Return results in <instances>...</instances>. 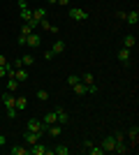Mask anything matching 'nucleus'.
Returning <instances> with one entry per match:
<instances>
[{
    "mask_svg": "<svg viewBox=\"0 0 139 155\" xmlns=\"http://www.w3.org/2000/svg\"><path fill=\"white\" fill-rule=\"evenodd\" d=\"M125 23H130V26H137L139 23V12L137 9H132V12L125 14Z\"/></svg>",
    "mask_w": 139,
    "mask_h": 155,
    "instance_id": "obj_9",
    "label": "nucleus"
},
{
    "mask_svg": "<svg viewBox=\"0 0 139 155\" xmlns=\"http://www.w3.org/2000/svg\"><path fill=\"white\" fill-rule=\"evenodd\" d=\"M86 153H91V155H102L104 150H102V146H91V148H88Z\"/></svg>",
    "mask_w": 139,
    "mask_h": 155,
    "instance_id": "obj_27",
    "label": "nucleus"
},
{
    "mask_svg": "<svg viewBox=\"0 0 139 155\" xmlns=\"http://www.w3.org/2000/svg\"><path fill=\"white\" fill-rule=\"evenodd\" d=\"M70 16L74 21H84V19H88V12L81 9V7H70Z\"/></svg>",
    "mask_w": 139,
    "mask_h": 155,
    "instance_id": "obj_5",
    "label": "nucleus"
},
{
    "mask_svg": "<svg viewBox=\"0 0 139 155\" xmlns=\"http://www.w3.org/2000/svg\"><path fill=\"white\" fill-rule=\"evenodd\" d=\"M14 107H16V111H23L28 107V100L26 97H16V102H14Z\"/></svg>",
    "mask_w": 139,
    "mask_h": 155,
    "instance_id": "obj_19",
    "label": "nucleus"
},
{
    "mask_svg": "<svg viewBox=\"0 0 139 155\" xmlns=\"http://www.w3.org/2000/svg\"><path fill=\"white\" fill-rule=\"evenodd\" d=\"M9 153L12 155H28V148H23V146H12Z\"/></svg>",
    "mask_w": 139,
    "mask_h": 155,
    "instance_id": "obj_22",
    "label": "nucleus"
},
{
    "mask_svg": "<svg viewBox=\"0 0 139 155\" xmlns=\"http://www.w3.org/2000/svg\"><path fill=\"white\" fill-rule=\"evenodd\" d=\"M30 32H35V28L30 26V23H23V26H21V35H23V37H28Z\"/></svg>",
    "mask_w": 139,
    "mask_h": 155,
    "instance_id": "obj_23",
    "label": "nucleus"
},
{
    "mask_svg": "<svg viewBox=\"0 0 139 155\" xmlns=\"http://www.w3.org/2000/svg\"><path fill=\"white\" fill-rule=\"evenodd\" d=\"M0 146H5V137L0 134Z\"/></svg>",
    "mask_w": 139,
    "mask_h": 155,
    "instance_id": "obj_35",
    "label": "nucleus"
},
{
    "mask_svg": "<svg viewBox=\"0 0 139 155\" xmlns=\"http://www.w3.org/2000/svg\"><path fill=\"white\" fill-rule=\"evenodd\" d=\"M127 150H130V148H127V146H125L123 141H116V146H114V153L123 155V153H127Z\"/></svg>",
    "mask_w": 139,
    "mask_h": 155,
    "instance_id": "obj_20",
    "label": "nucleus"
},
{
    "mask_svg": "<svg viewBox=\"0 0 139 155\" xmlns=\"http://www.w3.org/2000/svg\"><path fill=\"white\" fill-rule=\"evenodd\" d=\"M40 26H42V30H46V32H53V35L58 32V28L53 26V23H51L49 19H42V21H40Z\"/></svg>",
    "mask_w": 139,
    "mask_h": 155,
    "instance_id": "obj_11",
    "label": "nucleus"
},
{
    "mask_svg": "<svg viewBox=\"0 0 139 155\" xmlns=\"http://www.w3.org/2000/svg\"><path fill=\"white\" fill-rule=\"evenodd\" d=\"M56 58V53L51 51V49H49V51H44V60H53Z\"/></svg>",
    "mask_w": 139,
    "mask_h": 155,
    "instance_id": "obj_29",
    "label": "nucleus"
},
{
    "mask_svg": "<svg viewBox=\"0 0 139 155\" xmlns=\"http://www.w3.org/2000/svg\"><path fill=\"white\" fill-rule=\"evenodd\" d=\"M118 60H121L123 65H127V60H130V49H125V46H123V49L118 51Z\"/></svg>",
    "mask_w": 139,
    "mask_h": 155,
    "instance_id": "obj_16",
    "label": "nucleus"
},
{
    "mask_svg": "<svg viewBox=\"0 0 139 155\" xmlns=\"http://www.w3.org/2000/svg\"><path fill=\"white\" fill-rule=\"evenodd\" d=\"M12 77L16 79L19 84H26L30 74H28V70H26V67H14V70H12Z\"/></svg>",
    "mask_w": 139,
    "mask_h": 155,
    "instance_id": "obj_2",
    "label": "nucleus"
},
{
    "mask_svg": "<svg viewBox=\"0 0 139 155\" xmlns=\"http://www.w3.org/2000/svg\"><path fill=\"white\" fill-rule=\"evenodd\" d=\"M51 51L56 53V56H58V53H63V51H65V42H63V39H56V42H53V46H51Z\"/></svg>",
    "mask_w": 139,
    "mask_h": 155,
    "instance_id": "obj_14",
    "label": "nucleus"
},
{
    "mask_svg": "<svg viewBox=\"0 0 139 155\" xmlns=\"http://www.w3.org/2000/svg\"><path fill=\"white\" fill-rule=\"evenodd\" d=\"M125 14L127 12H116V19H118V21H125Z\"/></svg>",
    "mask_w": 139,
    "mask_h": 155,
    "instance_id": "obj_32",
    "label": "nucleus"
},
{
    "mask_svg": "<svg viewBox=\"0 0 139 155\" xmlns=\"http://www.w3.org/2000/svg\"><path fill=\"white\" fill-rule=\"evenodd\" d=\"M81 146H84V148H81V150H88V148H91V146H93V141H91V139H86V141L81 143Z\"/></svg>",
    "mask_w": 139,
    "mask_h": 155,
    "instance_id": "obj_30",
    "label": "nucleus"
},
{
    "mask_svg": "<svg viewBox=\"0 0 139 155\" xmlns=\"http://www.w3.org/2000/svg\"><path fill=\"white\" fill-rule=\"evenodd\" d=\"M134 44H137V37H134V35H125L123 46H125V49H134Z\"/></svg>",
    "mask_w": 139,
    "mask_h": 155,
    "instance_id": "obj_15",
    "label": "nucleus"
},
{
    "mask_svg": "<svg viewBox=\"0 0 139 155\" xmlns=\"http://www.w3.org/2000/svg\"><path fill=\"white\" fill-rule=\"evenodd\" d=\"M127 137H130V141H132V148H137V143H139V127H137V125H134V127H130Z\"/></svg>",
    "mask_w": 139,
    "mask_h": 155,
    "instance_id": "obj_10",
    "label": "nucleus"
},
{
    "mask_svg": "<svg viewBox=\"0 0 139 155\" xmlns=\"http://www.w3.org/2000/svg\"><path fill=\"white\" fill-rule=\"evenodd\" d=\"M35 97H37L40 102H46V100H49V93H46V91H42V88H40V91L35 93Z\"/></svg>",
    "mask_w": 139,
    "mask_h": 155,
    "instance_id": "obj_26",
    "label": "nucleus"
},
{
    "mask_svg": "<svg viewBox=\"0 0 139 155\" xmlns=\"http://www.w3.org/2000/svg\"><path fill=\"white\" fill-rule=\"evenodd\" d=\"M5 81H7V91H9V93H16V91H19V86H21V84H19L14 77H7Z\"/></svg>",
    "mask_w": 139,
    "mask_h": 155,
    "instance_id": "obj_12",
    "label": "nucleus"
},
{
    "mask_svg": "<svg viewBox=\"0 0 139 155\" xmlns=\"http://www.w3.org/2000/svg\"><path fill=\"white\" fill-rule=\"evenodd\" d=\"M56 116H58V123H60V125H67V123H70V116H67V111H63L60 107L56 109Z\"/></svg>",
    "mask_w": 139,
    "mask_h": 155,
    "instance_id": "obj_13",
    "label": "nucleus"
},
{
    "mask_svg": "<svg viewBox=\"0 0 139 155\" xmlns=\"http://www.w3.org/2000/svg\"><path fill=\"white\" fill-rule=\"evenodd\" d=\"M79 81H81V77H79V74H70V77H67V84H70V86L79 84Z\"/></svg>",
    "mask_w": 139,
    "mask_h": 155,
    "instance_id": "obj_28",
    "label": "nucleus"
},
{
    "mask_svg": "<svg viewBox=\"0 0 139 155\" xmlns=\"http://www.w3.org/2000/svg\"><path fill=\"white\" fill-rule=\"evenodd\" d=\"M16 2H19V0H16Z\"/></svg>",
    "mask_w": 139,
    "mask_h": 155,
    "instance_id": "obj_37",
    "label": "nucleus"
},
{
    "mask_svg": "<svg viewBox=\"0 0 139 155\" xmlns=\"http://www.w3.org/2000/svg\"><path fill=\"white\" fill-rule=\"evenodd\" d=\"M46 132H49L51 137H60V132H63V130H60V123H53V125H49V127H46Z\"/></svg>",
    "mask_w": 139,
    "mask_h": 155,
    "instance_id": "obj_17",
    "label": "nucleus"
},
{
    "mask_svg": "<svg viewBox=\"0 0 139 155\" xmlns=\"http://www.w3.org/2000/svg\"><path fill=\"white\" fill-rule=\"evenodd\" d=\"M81 84H95V79H93V74H91V72H86V74H81Z\"/></svg>",
    "mask_w": 139,
    "mask_h": 155,
    "instance_id": "obj_25",
    "label": "nucleus"
},
{
    "mask_svg": "<svg viewBox=\"0 0 139 155\" xmlns=\"http://www.w3.org/2000/svg\"><path fill=\"white\" fill-rule=\"evenodd\" d=\"M51 153V148H46L44 143H33V148H28V155H49Z\"/></svg>",
    "mask_w": 139,
    "mask_h": 155,
    "instance_id": "obj_3",
    "label": "nucleus"
},
{
    "mask_svg": "<svg viewBox=\"0 0 139 155\" xmlns=\"http://www.w3.org/2000/svg\"><path fill=\"white\" fill-rule=\"evenodd\" d=\"M100 146H102V150H104V153H114V146H116L114 134H107L104 139H102V143H100Z\"/></svg>",
    "mask_w": 139,
    "mask_h": 155,
    "instance_id": "obj_4",
    "label": "nucleus"
},
{
    "mask_svg": "<svg viewBox=\"0 0 139 155\" xmlns=\"http://www.w3.org/2000/svg\"><path fill=\"white\" fill-rule=\"evenodd\" d=\"M0 100H2V95H0Z\"/></svg>",
    "mask_w": 139,
    "mask_h": 155,
    "instance_id": "obj_36",
    "label": "nucleus"
},
{
    "mask_svg": "<svg viewBox=\"0 0 139 155\" xmlns=\"http://www.w3.org/2000/svg\"><path fill=\"white\" fill-rule=\"evenodd\" d=\"M7 63V58H5V56H0V65H5Z\"/></svg>",
    "mask_w": 139,
    "mask_h": 155,
    "instance_id": "obj_34",
    "label": "nucleus"
},
{
    "mask_svg": "<svg viewBox=\"0 0 139 155\" xmlns=\"http://www.w3.org/2000/svg\"><path fill=\"white\" fill-rule=\"evenodd\" d=\"M16 114H19L16 109H7V116H9V118H16Z\"/></svg>",
    "mask_w": 139,
    "mask_h": 155,
    "instance_id": "obj_31",
    "label": "nucleus"
},
{
    "mask_svg": "<svg viewBox=\"0 0 139 155\" xmlns=\"http://www.w3.org/2000/svg\"><path fill=\"white\" fill-rule=\"evenodd\" d=\"M51 153L53 155H67V153H70V148H67V146H53Z\"/></svg>",
    "mask_w": 139,
    "mask_h": 155,
    "instance_id": "obj_21",
    "label": "nucleus"
},
{
    "mask_svg": "<svg viewBox=\"0 0 139 155\" xmlns=\"http://www.w3.org/2000/svg\"><path fill=\"white\" fill-rule=\"evenodd\" d=\"M42 123H44L46 127H49V125H53V123H58V116H56V109H51L49 114H44V116H42Z\"/></svg>",
    "mask_w": 139,
    "mask_h": 155,
    "instance_id": "obj_7",
    "label": "nucleus"
},
{
    "mask_svg": "<svg viewBox=\"0 0 139 155\" xmlns=\"http://www.w3.org/2000/svg\"><path fill=\"white\" fill-rule=\"evenodd\" d=\"M40 137H42V134H37V132H30V130H28L26 134H23V143L33 146V143H37V141H40Z\"/></svg>",
    "mask_w": 139,
    "mask_h": 155,
    "instance_id": "obj_8",
    "label": "nucleus"
},
{
    "mask_svg": "<svg viewBox=\"0 0 139 155\" xmlns=\"http://www.w3.org/2000/svg\"><path fill=\"white\" fill-rule=\"evenodd\" d=\"M26 130H30V132H37V134H42V132H46V125L42 123V118H30L26 123Z\"/></svg>",
    "mask_w": 139,
    "mask_h": 155,
    "instance_id": "obj_1",
    "label": "nucleus"
},
{
    "mask_svg": "<svg viewBox=\"0 0 139 155\" xmlns=\"http://www.w3.org/2000/svg\"><path fill=\"white\" fill-rule=\"evenodd\" d=\"M58 5H70V0H56Z\"/></svg>",
    "mask_w": 139,
    "mask_h": 155,
    "instance_id": "obj_33",
    "label": "nucleus"
},
{
    "mask_svg": "<svg viewBox=\"0 0 139 155\" xmlns=\"http://www.w3.org/2000/svg\"><path fill=\"white\" fill-rule=\"evenodd\" d=\"M19 60H21V67H30V65L35 63L33 56H23V58H19Z\"/></svg>",
    "mask_w": 139,
    "mask_h": 155,
    "instance_id": "obj_24",
    "label": "nucleus"
},
{
    "mask_svg": "<svg viewBox=\"0 0 139 155\" xmlns=\"http://www.w3.org/2000/svg\"><path fill=\"white\" fill-rule=\"evenodd\" d=\"M72 93H77V95H88V93H86V84H81V81H79V84H74Z\"/></svg>",
    "mask_w": 139,
    "mask_h": 155,
    "instance_id": "obj_18",
    "label": "nucleus"
},
{
    "mask_svg": "<svg viewBox=\"0 0 139 155\" xmlns=\"http://www.w3.org/2000/svg\"><path fill=\"white\" fill-rule=\"evenodd\" d=\"M42 44V37L37 35V32H30L26 37V46H30V49H37V46Z\"/></svg>",
    "mask_w": 139,
    "mask_h": 155,
    "instance_id": "obj_6",
    "label": "nucleus"
}]
</instances>
